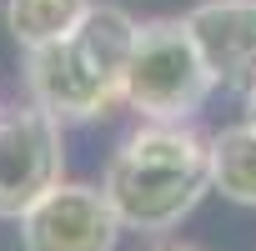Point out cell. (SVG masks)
Here are the masks:
<instances>
[{
    "label": "cell",
    "instance_id": "obj_1",
    "mask_svg": "<svg viewBox=\"0 0 256 251\" xmlns=\"http://www.w3.org/2000/svg\"><path fill=\"white\" fill-rule=\"evenodd\" d=\"M100 191L120 231L171 236L211 191V136L191 120H141L106 161Z\"/></svg>",
    "mask_w": 256,
    "mask_h": 251
},
{
    "label": "cell",
    "instance_id": "obj_2",
    "mask_svg": "<svg viewBox=\"0 0 256 251\" xmlns=\"http://www.w3.org/2000/svg\"><path fill=\"white\" fill-rule=\"evenodd\" d=\"M136 20L120 6H86V16L26 50V90L40 110L66 120H100L126 100V56Z\"/></svg>",
    "mask_w": 256,
    "mask_h": 251
},
{
    "label": "cell",
    "instance_id": "obj_3",
    "mask_svg": "<svg viewBox=\"0 0 256 251\" xmlns=\"http://www.w3.org/2000/svg\"><path fill=\"white\" fill-rule=\"evenodd\" d=\"M211 90L216 86L201 66L186 20L136 26L131 56H126V106L141 120H191Z\"/></svg>",
    "mask_w": 256,
    "mask_h": 251
},
{
    "label": "cell",
    "instance_id": "obj_4",
    "mask_svg": "<svg viewBox=\"0 0 256 251\" xmlns=\"http://www.w3.org/2000/svg\"><path fill=\"white\" fill-rule=\"evenodd\" d=\"M66 181V126L36 100L0 106V221H20Z\"/></svg>",
    "mask_w": 256,
    "mask_h": 251
},
{
    "label": "cell",
    "instance_id": "obj_5",
    "mask_svg": "<svg viewBox=\"0 0 256 251\" xmlns=\"http://www.w3.org/2000/svg\"><path fill=\"white\" fill-rule=\"evenodd\" d=\"M120 221L100 186L56 181L20 216V251H116Z\"/></svg>",
    "mask_w": 256,
    "mask_h": 251
},
{
    "label": "cell",
    "instance_id": "obj_6",
    "mask_svg": "<svg viewBox=\"0 0 256 251\" xmlns=\"http://www.w3.org/2000/svg\"><path fill=\"white\" fill-rule=\"evenodd\" d=\"M211 86L246 90L256 86V0H201L191 16H181Z\"/></svg>",
    "mask_w": 256,
    "mask_h": 251
},
{
    "label": "cell",
    "instance_id": "obj_7",
    "mask_svg": "<svg viewBox=\"0 0 256 251\" xmlns=\"http://www.w3.org/2000/svg\"><path fill=\"white\" fill-rule=\"evenodd\" d=\"M211 191L236 206H256V126H226L211 136Z\"/></svg>",
    "mask_w": 256,
    "mask_h": 251
},
{
    "label": "cell",
    "instance_id": "obj_8",
    "mask_svg": "<svg viewBox=\"0 0 256 251\" xmlns=\"http://www.w3.org/2000/svg\"><path fill=\"white\" fill-rule=\"evenodd\" d=\"M90 0H6V26L16 36V46H46L56 36H66Z\"/></svg>",
    "mask_w": 256,
    "mask_h": 251
},
{
    "label": "cell",
    "instance_id": "obj_9",
    "mask_svg": "<svg viewBox=\"0 0 256 251\" xmlns=\"http://www.w3.org/2000/svg\"><path fill=\"white\" fill-rule=\"evenodd\" d=\"M146 251H201V246H191V241H176V236H151V241H146Z\"/></svg>",
    "mask_w": 256,
    "mask_h": 251
},
{
    "label": "cell",
    "instance_id": "obj_10",
    "mask_svg": "<svg viewBox=\"0 0 256 251\" xmlns=\"http://www.w3.org/2000/svg\"><path fill=\"white\" fill-rule=\"evenodd\" d=\"M241 96H246V126H256V86H246Z\"/></svg>",
    "mask_w": 256,
    "mask_h": 251
}]
</instances>
